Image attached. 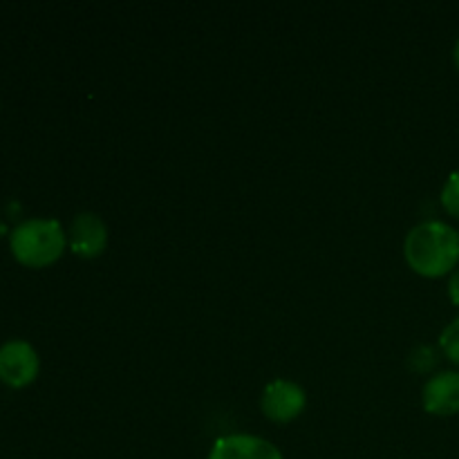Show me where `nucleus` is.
<instances>
[{
  "label": "nucleus",
  "mask_w": 459,
  "mask_h": 459,
  "mask_svg": "<svg viewBox=\"0 0 459 459\" xmlns=\"http://www.w3.org/2000/svg\"><path fill=\"white\" fill-rule=\"evenodd\" d=\"M403 255L420 276H446L459 263V231L439 220L417 224L403 240Z\"/></svg>",
  "instance_id": "f257e3e1"
},
{
  "label": "nucleus",
  "mask_w": 459,
  "mask_h": 459,
  "mask_svg": "<svg viewBox=\"0 0 459 459\" xmlns=\"http://www.w3.org/2000/svg\"><path fill=\"white\" fill-rule=\"evenodd\" d=\"M65 245L67 236L63 231L61 222L45 218L25 220V222L13 229L12 238H9L13 258L31 269H40L56 263L63 251H65Z\"/></svg>",
  "instance_id": "f03ea898"
},
{
  "label": "nucleus",
  "mask_w": 459,
  "mask_h": 459,
  "mask_svg": "<svg viewBox=\"0 0 459 459\" xmlns=\"http://www.w3.org/2000/svg\"><path fill=\"white\" fill-rule=\"evenodd\" d=\"M305 403H307L305 390L296 381L290 379H273L263 390V399H260V408H263L264 417L278 421V424H287V421L296 420L305 411Z\"/></svg>",
  "instance_id": "7ed1b4c3"
},
{
  "label": "nucleus",
  "mask_w": 459,
  "mask_h": 459,
  "mask_svg": "<svg viewBox=\"0 0 459 459\" xmlns=\"http://www.w3.org/2000/svg\"><path fill=\"white\" fill-rule=\"evenodd\" d=\"M39 354L27 341L0 345V381L12 388H25L39 377Z\"/></svg>",
  "instance_id": "20e7f679"
},
{
  "label": "nucleus",
  "mask_w": 459,
  "mask_h": 459,
  "mask_svg": "<svg viewBox=\"0 0 459 459\" xmlns=\"http://www.w3.org/2000/svg\"><path fill=\"white\" fill-rule=\"evenodd\" d=\"M70 249L81 258H97L106 251L108 245V227L97 213H79L74 215L67 231Z\"/></svg>",
  "instance_id": "39448f33"
},
{
  "label": "nucleus",
  "mask_w": 459,
  "mask_h": 459,
  "mask_svg": "<svg viewBox=\"0 0 459 459\" xmlns=\"http://www.w3.org/2000/svg\"><path fill=\"white\" fill-rule=\"evenodd\" d=\"M209 459H285L272 442L255 435H224L215 439Z\"/></svg>",
  "instance_id": "423d86ee"
},
{
  "label": "nucleus",
  "mask_w": 459,
  "mask_h": 459,
  "mask_svg": "<svg viewBox=\"0 0 459 459\" xmlns=\"http://www.w3.org/2000/svg\"><path fill=\"white\" fill-rule=\"evenodd\" d=\"M421 403L430 415H457L459 412V372H439L426 381Z\"/></svg>",
  "instance_id": "0eeeda50"
},
{
  "label": "nucleus",
  "mask_w": 459,
  "mask_h": 459,
  "mask_svg": "<svg viewBox=\"0 0 459 459\" xmlns=\"http://www.w3.org/2000/svg\"><path fill=\"white\" fill-rule=\"evenodd\" d=\"M439 348L446 354V359L459 366V316L444 327L442 336H439Z\"/></svg>",
  "instance_id": "6e6552de"
},
{
  "label": "nucleus",
  "mask_w": 459,
  "mask_h": 459,
  "mask_svg": "<svg viewBox=\"0 0 459 459\" xmlns=\"http://www.w3.org/2000/svg\"><path fill=\"white\" fill-rule=\"evenodd\" d=\"M435 363H437V354H435V350L429 348V345H420V348L412 350L411 357H408V366L415 372L433 370Z\"/></svg>",
  "instance_id": "1a4fd4ad"
},
{
  "label": "nucleus",
  "mask_w": 459,
  "mask_h": 459,
  "mask_svg": "<svg viewBox=\"0 0 459 459\" xmlns=\"http://www.w3.org/2000/svg\"><path fill=\"white\" fill-rule=\"evenodd\" d=\"M442 204L451 215L459 218V170L446 179L442 188Z\"/></svg>",
  "instance_id": "9d476101"
},
{
  "label": "nucleus",
  "mask_w": 459,
  "mask_h": 459,
  "mask_svg": "<svg viewBox=\"0 0 459 459\" xmlns=\"http://www.w3.org/2000/svg\"><path fill=\"white\" fill-rule=\"evenodd\" d=\"M448 296L455 305H459V269L451 273V281H448Z\"/></svg>",
  "instance_id": "9b49d317"
},
{
  "label": "nucleus",
  "mask_w": 459,
  "mask_h": 459,
  "mask_svg": "<svg viewBox=\"0 0 459 459\" xmlns=\"http://www.w3.org/2000/svg\"><path fill=\"white\" fill-rule=\"evenodd\" d=\"M453 61H455V65L459 70V40L455 43V48H453Z\"/></svg>",
  "instance_id": "f8f14e48"
},
{
  "label": "nucleus",
  "mask_w": 459,
  "mask_h": 459,
  "mask_svg": "<svg viewBox=\"0 0 459 459\" xmlns=\"http://www.w3.org/2000/svg\"><path fill=\"white\" fill-rule=\"evenodd\" d=\"M4 233H7V227H4V222H3V220H0V238H3Z\"/></svg>",
  "instance_id": "ddd939ff"
}]
</instances>
